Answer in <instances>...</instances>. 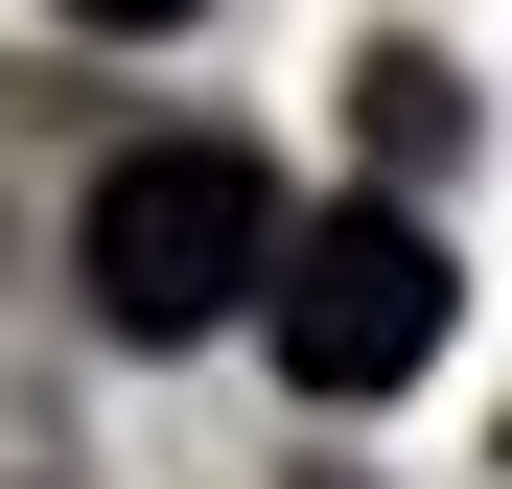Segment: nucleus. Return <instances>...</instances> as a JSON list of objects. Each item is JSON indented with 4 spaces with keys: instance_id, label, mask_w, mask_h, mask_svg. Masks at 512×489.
Returning a JSON list of instances; mask_svg holds the SVG:
<instances>
[{
    "instance_id": "1",
    "label": "nucleus",
    "mask_w": 512,
    "mask_h": 489,
    "mask_svg": "<svg viewBox=\"0 0 512 489\" xmlns=\"http://www.w3.org/2000/svg\"><path fill=\"white\" fill-rule=\"evenodd\" d=\"M70 280H94L117 350H187V326H233L256 280H280V187H256V140H117L94 210H70Z\"/></svg>"
},
{
    "instance_id": "2",
    "label": "nucleus",
    "mask_w": 512,
    "mask_h": 489,
    "mask_svg": "<svg viewBox=\"0 0 512 489\" xmlns=\"http://www.w3.org/2000/svg\"><path fill=\"white\" fill-rule=\"evenodd\" d=\"M466 326V280H443V233H419L396 187H350V210H280V280H256V350H280L303 396H396L419 350Z\"/></svg>"
},
{
    "instance_id": "3",
    "label": "nucleus",
    "mask_w": 512,
    "mask_h": 489,
    "mask_svg": "<svg viewBox=\"0 0 512 489\" xmlns=\"http://www.w3.org/2000/svg\"><path fill=\"white\" fill-rule=\"evenodd\" d=\"M350 140L396 163V210H419V163L466 140V94H443V47H373V70H350Z\"/></svg>"
},
{
    "instance_id": "4",
    "label": "nucleus",
    "mask_w": 512,
    "mask_h": 489,
    "mask_svg": "<svg viewBox=\"0 0 512 489\" xmlns=\"http://www.w3.org/2000/svg\"><path fill=\"white\" fill-rule=\"evenodd\" d=\"M47 24H117V47H163V24H210V0H47Z\"/></svg>"
},
{
    "instance_id": "5",
    "label": "nucleus",
    "mask_w": 512,
    "mask_h": 489,
    "mask_svg": "<svg viewBox=\"0 0 512 489\" xmlns=\"http://www.w3.org/2000/svg\"><path fill=\"white\" fill-rule=\"evenodd\" d=\"M303 489H350V466H303Z\"/></svg>"
}]
</instances>
